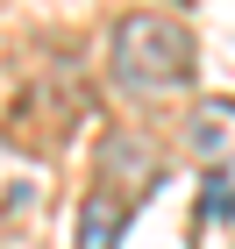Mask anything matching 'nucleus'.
I'll list each match as a JSON object with an SVG mask.
<instances>
[{
	"instance_id": "f257e3e1",
	"label": "nucleus",
	"mask_w": 235,
	"mask_h": 249,
	"mask_svg": "<svg viewBox=\"0 0 235 249\" xmlns=\"http://www.w3.org/2000/svg\"><path fill=\"white\" fill-rule=\"evenodd\" d=\"M107 71H114L121 93H178L193 78V29L171 15H121L114 36H107Z\"/></svg>"
},
{
	"instance_id": "f03ea898",
	"label": "nucleus",
	"mask_w": 235,
	"mask_h": 249,
	"mask_svg": "<svg viewBox=\"0 0 235 249\" xmlns=\"http://www.w3.org/2000/svg\"><path fill=\"white\" fill-rule=\"evenodd\" d=\"M100 171L114 178V185L143 192V185H157V178H164V157L150 150V135H128V128H114L107 142H100Z\"/></svg>"
},
{
	"instance_id": "7ed1b4c3",
	"label": "nucleus",
	"mask_w": 235,
	"mask_h": 249,
	"mask_svg": "<svg viewBox=\"0 0 235 249\" xmlns=\"http://www.w3.org/2000/svg\"><path fill=\"white\" fill-rule=\"evenodd\" d=\"M185 142H193V157L199 164H228L235 157V100H199L193 107V121H185Z\"/></svg>"
},
{
	"instance_id": "20e7f679",
	"label": "nucleus",
	"mask_w": 235,
	"mask_h": 249,
	"mask_svg": "<svg viewBox=\"0 0 235 249\" xmlns=\"http://www.w3.org/2000/svg\"><path fill=\"white\" fill-rule=\"evenodd\" d=\"M128 213H136V199H121L114 185H107V192H93V199L78 207V249H121Z\"/></svg>"
},
{
	"instance_id": "39448f33",
	"label": "nucleus",
	"mask_w": 235,
	"mask_h": 249,
	"mask_svg": "<svg viewBox=\"0 0 235 249\" xmlns=\"http://www.w3.org/2000/svg\"><path fill=\"white\" fill-rule=\"evenodd\" d=\"M228 213H235V185L214 171V178H207V192H199V213H193V221L207 228V221H228Z\"/></svg>"
}]
</instances>
